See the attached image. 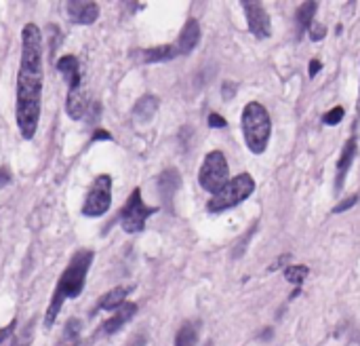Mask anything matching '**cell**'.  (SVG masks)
<instances>
[{
  "instance_id": "cell-22",
  "label": "cell",
  "mask_w": 360,
  "mask_h": 346,
  "mask_svg": "<svg viewBox=\"0 0 360 346\" xmlns=\"http://www.w3.org/2000/svg\"><path fill=\"white\" fill-rule=\"evenodd\" d=\"M343 114H345V110L341 106H335L333 110H329L327 114H323V123L335 127V125H339V121L343 119Z\"/></svg>"
},
{
  "instance_id": "cell-23",
  "label": "cell",
  "mask_w": 360,
  "mask_h": 346,
  "mask_svg": "<svg viewBox=\"0 0 360 346\" xmlns=\"http://www.w3.org/2000/svg\"><path fill=\"white\" fill-rule=\"evenodd\" d=\"M358 199H360V196L358 194H352V196H348V199L345 201H341L337 207H333V214H341V211H348V209H352L356 203H358Z\"/></svg>"
},
{
  "instance_id": "cell-4",
  "label": "cell",
  "mask_w": 360,
  "mask_h": 346,
  "mask_svg": "<svg viewBox=\"0 0 360 346\" xmlns=\"http://www.w3.org/2000/svg\"><path fill=\"white\" fill-rule=\"evenodd\" d=\"M253 192H255L253 175L251 173H240V175L232 178L217 194L211 196V201L207 203V209L211 214H222V211L232 209V207L240 205L242 201H246Z\"/></svg>"
},
{
  "instance_id": "cell-34",
  "label": "cell",
  "mask_w": 360,
  "mask_h": 346,
  "mask_svg": "<svg viewBox=\"0 0 360 346\" xmlns=\"http://www.w3.org/2000/svg\"><path fill=\"white\" fill-rule=\"evenodd\" d=\"M204 346H215V342L213 340H207V342H204Z\"/></svg>"
},
{
  "instance_id": "cell-30",
  "label": "cell",
  "mask_w": 360,
  "mask_h": 346,
  "mask_svg": "<svg viewBox=\"0 0 360 346\" xmlns=\"http://www.w3.org/2000/svg\"><path fill=\"white\" fill-rule=\"evenodd\" d=\"M234 95H236V85L234 83H224V87H222V97H224V100H232Z\"/></svg>"
},
{
  "instance_id": "cell-3",
  "label": "cell",
  "mask_w": 360,
  "mask_h": 346,
  "mask_svg": "<svg viewBox=\"0 0 360 346\" xmlns=\"http://www.w3.org/2000/svg\"><path fill=\"white\" fill-rule=\"evenodd\" d=\"M272 121L268 110L260 102H249L242 110V135L253 155H264L270 144Z\"/></svg>"
},
{
  "instance_id": "cell-17",
  "label": "cell",
  "mask_w": 360,
  "mask_h": 346,
  "mask_svg": "<svg viewBox=\"0 0 360 346\" xmlns=\"http://www.w3.org/2000/svg\"><path fill=\"white\" fill-rule=\"evenodd\" d=\"M87 95L82 89L78 91H68V97H66V112L72 121H80L84 114H87Z\"/></svg>"
},
{
  "instance_id": "cell-20",
  "label": "cell",
  "mask_w": 360,
  "mask_h": 346,
  "mask_svg": "<svg viewBox=\"0 0 360 346\" xmlns=\"http://www.w3.org/2000/svg\"><path fill=\"white\" fill-rule=\"evenodd\" d=\"M316 9H318L316 3H303L301 7H297V11H295V19H297L299 32H305L307 28H310V26L314 24Z\"/></svg>"
},
{
  "instance_id": "cell-15",
  "label": "cell",
  "mask_w": 360,
  "mask_h": 346,
  "mask_svg": "<svg viewBox=\"0 0 360 346\" xmlns=\"http://www.w3.org/2000/svg\"><path fill=\"white\" fill-rule=\"evenodd\" d=\"M135 315H137V304H135V302H125V304H120V306L114 311V315L104 323V334H116V331L123 329Z\"/></svg>"
},
{
  "instance_id": "cell-25",
  "label": "cell",
  "mask_w": 360,
  "mask_h": 346,
  "mask_svg": "<svg viewBox=\"0 0 360 346\" xmlns=\"http://www.w3.org/2000/svg\"><path fill=\"white\" fill-rule=\"evenodd\" d=\"M209 127H213V129H224V127H228V121H226L222 114L211 112V114H209Z\"/></svg>"
},
{
  "instance_id": "cell-2",
  "label": "cell",
  "mask_w": 360,
  "mask_h": 346,
  "mask_svg": "<svg viewBox=\"0 0 360 346\" xmlns=\"http://www.w3.org/2000/svg\"><path fill=\"white\" fill-rule=\"evenodd\" d=\"M93 258H95V254L91 250H78L72 256V260L68 262L66 270L57 279L53 298H51L48 309L44 313V327H51L57 321L64 302L74 300V298H78V295L82 293L84 283H87V275L91 270V264H93Z\"/></svg>"
},
{
  "instance_id": "cell-35",
  "label": "cell",
  "mask_w": 360,
  "mask_h": 346,
  "mask_svg": "<svg viewBox=\"0 0 360 346\" xmlns=\"http://www.w3.org/2000/svg\"><path fill=\"white\" fill-rule=\"evenodd\" d=\"M76 346H78V344H76Z\"/></svg>"
},
{
  "instance_id": "cell-31",
  "label": "cell",
  "mask_w": 360,
  "mask_h": 346,
  "mask_svg": "<svg viewBox=\"0 0 360 346\" xmlns=\"http://www.w3.org/2000/svg\"><path fill=\"white\" fill-rule=\"evenodd\" d=\"M147 344V340H145V334H137V336H133L125 346H145Z\"/></svg>"
},
{
  "instance_id": "cell-13",
  "label": "cell",
  "mask_w": 360,
  "mask_h": 346,
  "mask_svg": "<svg viewBox=\"0 0 360 346\" xmlns=\"http://www.w3.org/2000/svg\"><path fill=\"white\" fill-rule=\"evenodd\" d=\"M181 188V175L177 169H165L159 178V194L165 205H173L175 199V192Z\"/></svg>"
},
{
  "instance_id": "cell-5",
  "label": "cell",
  "mask_w": 360,
  "mask_h": 346,
  "mask_svg": "<svg viewBox=\"0 0 360 346\" xmlns=\"http://www.w3.org/2000/svg\"><path fill=\"white\" fill-rule=\"evenodd\" d=\"M230 182V167L222 150H211L204 157L200 171H198V184L202 190L211 194H217L226 184Z\"/></svg>"
},
{
  "instance_id": "cell-7",
  "label": "cell",
  "mask_w": 360,
  "mask_h": 346,
  "mask_svg": "<svg viewBox=\"0 0 360 346\" xmlns=\"http://www.w3.org/2000/svg\"><path fill=\"white\" fill-rule=\"evenodd\" d=\"M112 207V178L101 173L89 186V192L82 203V216L87 218H101Z\"/></svg>"
},
{
  "instance_id": "cell-24",
  "label": "cell",
  "mask_w": 360,
  "mask_h": 346,
  "mask_svg": "<svg viewBox=\"0 0 360 346\" xmlns=\"http://www.w3.org/2000/svg\"><path fill=\"white\" fill-rule=\"evenodd\" d=\"M307 32H310V38H312V40H323L325 34H327L325 26H321V24H316V21H314L310 28H307Z\"/></svg>"
},
{
  "instance_id": "cell-9",
  "label": "cell",
  "mask_w": 360,
  "mask_h": 346,
  "mask_svg": "<svg viewBox=\"0 0 360 346\" xmlns=\"http://www.w3.org/2000/svg\"><path fill=\"white\" fill-rule=\"evenodd\" d=\"M66 13L70 17L72 24L76 26H91L97 21L99 17V5L93 3V0H70L66 5Z\"/></svg>"
},
{
  "instance_id": "cell-12",
  "label": "cell",
  "mask_w": 360,
  "mask_h": 346,
  "mask_svg": "<svg viewBox=\"0 0 360 346\" xmlns=\"http://www.w3.org/2000/svg\"><path fill=\"white\" fill-rule=\"evenodd\" d=\"M57 70L68 83V91H78L82 89V70L80 62L76 55H64L57 60Z\"/></svg>"
},
{
  "instance_id": "cell-6",
  "label": "cell",
  "mask_w": 360,
  "mask_h": 346,
  "mask_svg": "<svg viewBox=\"0 0 360 346\" xmlns=\"http://www.w3.org/2000/svg\"><path fill=\"white\" fill-rule=\"evenodd\" d=\"M159 211V207H150L143 203V196H141V188H135L129 199L125 203V207L120 209L116 222L120 224V228L127 232V234H137V232H143L145 228V220L150 216H154Z\"/></svg>"
},
{
  "instance_id": "cell-29",
  "label": "cell",
  "mask_w": 360,
  "mask_h": 346,
  "mask_svg": "<svg viewBox=\"0 0 360 346\" xmlns=\"http://www.w3.org/2000/svg\"><path fill=\"white\" fill-rule=\"evenodd\" d=\"M13 182V173L9 171V167H0V188H5Z\"/></svg>"
},
{
  "instance_id": "cell-27",
  "label": "cell",
  "mask_w": 360,
  "mask_h": 346,
  "mask_svg": "<svg viewBox=\"0 0 360 346\" xmlns=\"http://www.w3.org/2000/svg\"><path fill=\"white\" fill-rule=\"evenodd\" d=\"M30 338H32V323L30 325H26V329H24V334L15 340V344L13 346H30Z\"/></svg>"
},
{
  "instance_id": "cell-26",
  "label": "cell",
  "mask_w": 360,
  "mask_h": 346,
  "mask_svg": "<svg viewBox=\"0 0 360 346\" xmlns=\"http://www.w3.org/2000/svg\"><path fill=\"white\" fill-rule=\"evenodd\" d=\"M78 331H80V321H78V319H70L68 325H66V336H68L70 340H74V338L78 336Z\"/></svg>"
},
{
  "instance_id": "cell-16",
  "label": "cell",
  "mask_w": 360,
  "mask_h": 346,
  "mask_svg": "<svg viewBox=\"0 0 360 346\" xmlns=\"http://www.w3.org/2000/svg\"><path fill=\"white\" fill-rule=\"evenodd\" d=\"M159 106H161V100L156 95H152V93H145L141 95L139 100L135 102L133 106V116L139 121V123H150L154 119V114L159 112Z\"/></svg>"
},
{
  "instance_id": "cell-11",
  "label": "cell",
  "mask_w": 360,
  "mask_h": 346,
  "mask_svg": "<svg viewBox=\"0 0 360 346\" xmlns=\"http://www.w3.org/2000/svg\"><path fill=\"white\" fill-rule=\"evenodd\" d=\"M358 155V141L356 137H350L343 146V150H341V157L337 161V173H335V192H341L343 184H345V178H348V171L354 163Z\"/></svg>"
},
{
  "instance_id": "cell-28",
  "label": "cell",
  "mask_w": 360,
  "mask_h": 346,
  "mask_svg": "<svg viewBox=\"0 0 360 346\" xmlns=\"http://www.w3.org/2000/svg\"><path fill=\"white\" fill-rule=\"evenodd\" d=\"M15 327H17V321H11V323H9L7 327H3V329H0V346H3V342H5L7 338H11V336H13Z\"/></svg>"
},
{
  "instance_id": "cell-19",
  "label": "cell",
  "mask_w": 360,
  "mask_h": 346,
  "mask_svg": "<svg viewBox=\"0 0 360 346\" xmlns=\"http://www.w3.org/2000/svg\"><path fill=\"white\" fill-rule=\"evenodd\" d=\"M198 334H200V323L198 321H188L179 327L175 336V346H196L198 344Z\"/></svg>"
},
{
  "instance_id": "cell-18",
  "label": "cell",
  "mask_w": 360,
  "mask_h": 346,
  "mask_svg": "<svg viewBox=\"0 0 360 346\" xmlns=\"http://www.w3.org/2000/svg\"><path fill=\"white\" fill-rule=\"evenodd\" d=\"M131 291H133V287H114V289H110L108 293H104L99 298L97 309H101V311H116L120 304H125L127 295Z\"/></svg>"
},
{
  "instance_id": "cell-32",
  "label": "cell",
  "mask_w": 360,
  "mask_h": 346,
  "mask_svg": "<svg viewBox=\"0 0 360 346\" xmlns=\"http://www.w3.org/2000/svg\"><path fill=\"white\" fill-rule=\"evenodd\" d=\"M323 66H321V62L318 60H312L310 62V66H307V76H310V78H314L316 74H318V70H321Z\"/></svg>"
},
{
  "instance_id": "cell-14",
  "label": "cell",
  "mask_w": 360,
  "mask_h": 346,
  "mask_svg": "<svg viewBox=\"0 0 360 346\" xmlns=\"http://www.w3.org/2000/svg\"><path fill=\"white\" fill-rule=\"evenodd\" d=\"M135 55L141 64H161V62H171V60L179 58L173 44H159V46L141 49V51H137Z\"/></svg>"
},
{
  "instance_id": "cell-10",
  "label": "cell",
  "mask_w": 360,
  "mask_h": 346,
  "mask_svg": "<svg viewBox=\"0 0 360 346\" xmlns=\"http://www.w3.org/2000/svg\"><path fill=\"white\" fill-rule=\"evenodd\" d=\"M198 42H200V24H198V19L190 17L186 21V26L181 28V32H179L177 40L173 42V46H175L177 55H190L198 46Z\"/></svg>"
},
{
  "instance_id": "cell-36",
  "label": "cell",
  "mask_w": 360,
  "mask_h": 346,
  "mask_svg": "<svg viewBox=\"0 0 360 346\" xmlns=\"http://www.w3.org/2000/svg\"><path fill=\"white\" fill-rule=\"evenodd\" d=\"M358 108H360V106H358Z\"/></svg>"
},
{
  "instance_id": "cell-1",
  "label": "cell",
  "mask_w": 360,
  "mask_h": 346,
  "mask_svg": "<svg viewBox=\"0 0 360 346\" xmlns=\"http://www.w3.org/2000/svg\"><path fill=\"white\" fill-rule=\"evenodd\" d=\"M42 32L36 24L21 30V62L15 91V121L24 139H34L42 112Z\"/></svg>"
},
{
  "instance_id": "cell-33",
  "label": "cell",
  "mask_w": 360,
  "mask_h": 346,
  "mask_svg": "<svg viewBox=\"0 0 360 346\" xmlns=\"http://www.w3.org/2000/svg\"><path fill=\"white\" fill-rule=\"evenodd\" d=\"M99 139H106L108 141V139H112V135L108 131H95L93 133V141H99Z\"/></svg>"
},
{
  "instance_id": "cell-8",
  "label": "cell",
  "mask_w": 360,
  "mask_h": 346,
  "mask_svg": "<svg viewBox=\"0 0 360 346\" xmlns=\"http://www.w3.org/2000/svg\"><path fill=\"white\" fill-rule=\"evenodd\" d=\"M244 15L249 30L253 32L255 38H270L272 36V21L262 3H255V0H244L242 3Z\"/></svg>"
},
{
  "instance_id": "cell-21",
  "label": "cell",
  "mask_w": 360,
  "mask_h": 346,
  "mask_svg": "<svg viewBox=\"0 0 360 346\" xmlns=\"http://www.w3.org/2000/svg\"><path fill=\"white\" fill-rule=\"evenodd\" d=\"M307 275H310V268L303 266V264H297V266H287V268H285V279H287L291 285H295V291H293L291 298H295V295L299 293V287H301V283L307 279Z\"/></svg>"
}]
</instances>
